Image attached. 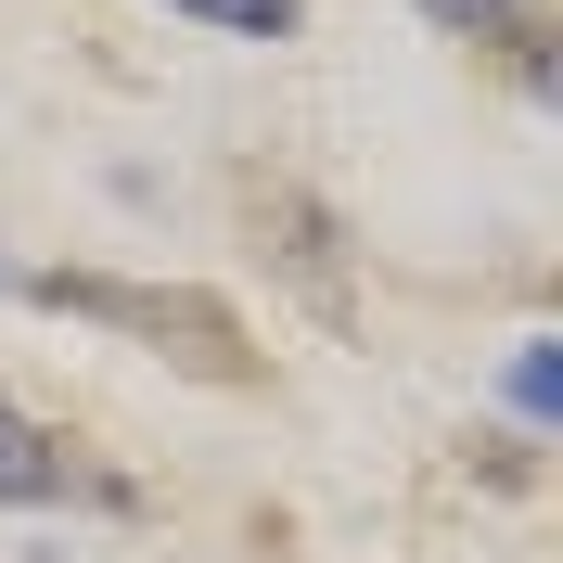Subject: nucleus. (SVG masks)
<instances>
[{
  "instance_id": "nucleus-1",
  "label": "nucleus",
  "mask_w": 563,
  "mask_h": 563,
  "mask_svg": "<svg viewBox=\"0 0 563 563\" xmlns=\"http://www.w3.org/2000/svg\"><path fill=\"white\" fill-rule=\"evenodd\" d=\"M26 295L38 308H77V320H115V333H154V346L206 358V372H231V346H244L218 295H154V282H103V269H38Z\"/></svg>"
},
{
  "instance_id": "nucleus-2",
  "label": "nucleus",
  "mask_w": 563,
  "mask_h": 563,
  "mask_svg": "<svg viewBox=\"0 0 563 563\" xmlns=\"http://www.w3.org/2000/svg\"><path fill=\"white\" fill-rule=\"evenodd\" d=\"M0 499H65V449L26 435V422H0Z\"/></svg>"
},
{
  "instance_id": "nucleus-3",
  "label": "nucleus",
  "mask_w": 563,
  "mask_h": 563,
  "mask_svg": "<svg viewBox=\"0 0 563 563\" xmlns=\"http://www.w3.org/2000/svg\"><path fill=\"white\" fill-rule=\"evenodd\" d=\"M422 13H435L449 38H499V26H512V38H551V0H422Z\"/></svg>"
},
{
  "instance_id": "nucleus-4",
  "label": "nucleus",
  "mask_w": 563,
  "mask_h": 563,
  "mask_svg": "<svg viewBox=\"0 0 563 563\" xmlns=\"http://www.w3.org/2000/svg\"><path fill=\"white\" fill-rule=\"evenodd\" d=\"M192 26H231V38H295V0H167Z\"/></svg>"
},
{
  "instance_id": "nucleus-5",
  "label": "nucleus",
  "mask_w": 563,
  "mask_h": 563,
  "mask_svg": "<svg viewBox=\"0 0 563 563\" xmlns=\"http://www.w3.org/2000/svg\"><path fill=\"white\" fill-rule=\"evenodd\" d=\"M512 410H526V422H551V346H526V358H512Z\"/></svg>"
}]
</instances>
